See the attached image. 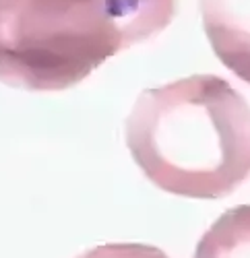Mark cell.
<instances>
[{
	"label": "cell",
	"instance_id": "cell-1",
	"mask_svg": "<svg viewBox=\"0 0 250 258\" xmlns=\"http://www.w3.org/2000/svg\"><path fill=\"white\" fill-rule=\"evenodd\" d=\"M127 147L163 192L225 199L250 176V105L215 75L145 89L127 118Z\"/></svg>",
	"mask_w": 250,
	"mask_h": 258
},
{
	"label": "cell",
	"instance_id": "cell-2",
	"mask_svg": "<svg viewBox=\"0 0 250 258\" xmlns=\"http://www.w3.org/2000/svg\"><path fill=\"white\" fill-rule=\"evenodd\" d=\"M174 13L176 0H0V83L65 91Z\"/></svg>",
	"mask_w": 250,
	"mask_h": 258
},
{
	"label": "cell",
	"instance_id": "cell-3",
	"mask_svg": "<svg viewBox=\"0 0 250 258\" xmlns=\"http://www.w3.org/2000/svg\"><path fill=\"white\" fill-rule=\"evenodd\" d=\"M199 5L215 56L250 85V0H199Z\"/></svg>",
	"mask_w": 250,
	"mask_h": 258
},
{
	"label": "cell",
	"instance_id": "cell-4",
	"mask_svg": "<svg viewBox=\"0 0 250 258\" xmlns=\"http://www.w3.org/2000/svg\"><path fill=\"white\" fill-rule=\"evenodd\" d=\"M195 258H250V205L217 217L199 240Z\"/></svg>",
	"mask_w": 250,
	"mask_h": 258
},
{
	"label": "cell",
	"instance_id": "cell-5",
	"mask_svg": "<svg viewBox=\"0 0 250 258\" xmlns=\"http://www.w3.org/2000/svg\"><path fill=\"white\" fill-rule=\"evenodd\" d=\"M77 258H170L163 250L139 244V242H114V244H101L87 252H83Z\"/></svg>",
	"mask_w": 250,
	"mask_h": 258
}]
</instances>
